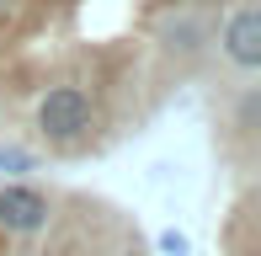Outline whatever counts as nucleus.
<instances>
[{
    "label": "nucleus",
    "instance_id": "39448f33",
    "mask_svg": "<svg viewBox=\"0 0 261 256\" xmlns=\"http://www.w3.org/2000/svg\"><path fill=\"white\" fill-rule=\"evenodd\" d=\"M32 166H38V160H32L27 149H16V144H0V171H11V176H27Z\"/></svg>",
    "mask_w": 261,
    "mask_h": 256
},
{
    "label": "nucleus",
    "instance_id": "f257e3e1",
    "mask_svg": "<svg viewBox=\"0 0 261 256\" xmlns=\"http://www.w3.org/2000/svg\"><path fill=\"white\" fill-rule=\"evenodd\" d=\"M32 123H38V134L48 139L59 149H80L91 139V128H96V101H91L86 86H75V80H59L38 96V107H32Z\"/></svg>",
    "mask_w": 261,
    "mask_h": 256
},
{
    "label": "nucleus",
    "instance_id": "0eeeda50",
    "mask_svg": "<svg viewBox=\"0 0 261 256\" xmlns=\"http://www.w3.org/2000/svg\"><path fill=\"white\" fill-rule=\"evenodd\" d=\"M0 6H6V0H0Z\"/></svg>",
    "mask_w": 261,
    "mask_h": 256
},
{
    "label": "nucleus",
    "instance_id": "f03ea898",
    "mask_svg": "<svg viewBox=\"0 0 261 256\" xmlns=\"http://www.w3.org/2000/svg\"><path fill=\"white\" fill-rule=\"evenodd\" d=\"M54 224V197L32 182H0V229L16 240H32Z\"/></svg>",
    "mask_w": 261,
    "mask_h": 256
},
{
    "label": "nucleus",
    "instance_id": "423d86ee",
    "mask_svg": "<svg viewBox=\"0 0 261 256\" xmlns=\"http://www.w3.org/2000/svg\"><path fill=\"white\" fill-rule=\"evenodd\" d=\"M160 251H171V256H181V251H187V240L176 235V229H165V235H160Z\"/></svg>",
    "mask_w": 261,
    "mask_h": 256
},
{
    "label": "nucleus",
    "instance_id": "7ed1b4c3",
    "mask_svg": "<svg viewBox=\"0 0 261 256\" xmlns=\"http://www.w3.org/2000/svg\"><path fill=\"white\" fill-rule=\"evenodd\" d=\"M219 43H224V54H229L234 69H256L261 64V6L256 0H240V6L229 11Z\"/></svg>",
    "mask_w": 261,
    "mask_h": 256
},
{
    "label": "nucleus",
    "instance_id": "20e7f679",
    "mask_svg": "<svg viewBox=\"0 0 261 256\" xmlns=\"http://www.w3.org/2000/svg\"><path fill=\"white\" fill-rule=\"evenodd\" d=\"M165 38H171V48H181V54H197L203 48V21L197 16H181V21H171V27H165Z\"/></svg>",
    "mask_w": 261,
    "mask_h": 256
}]
</instances>
